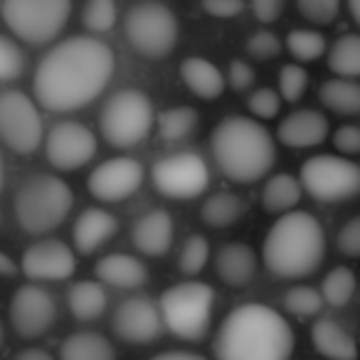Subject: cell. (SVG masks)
<instances>
[{"label": "cell", "mask_w": 360, "mask_h": 360, "mask_svg": "<svg viewBox=\"0 0 360 360\" xmlns=\"http://www.w3.org/2000/svg\"><path fill=\"white\" fill-rule=\"evenodd\" d=\"M114 67V50L106 42L91 35L67 37L37 65L32 77L35 101L52 114L82 109L106 89Z\"/></svg>", "instance_id": "6da1fadb"}, {"label": "cell", "mask_w": 360, "mask_h": 360, "mask_svg": "<svg viewBox=\"0 0 360 360\" xmlns=\"http://www.w3.org/2000/svg\"><path fill=\"white\" fill-rule=\"evenodd\" d=\"M212 350L217 360H289L294 330L271 306L242 304L225 316Z\"/></svg>", "instance_id": "7a4b0ae2"}, {"label": "cell", "mask_w": 360, "mask_h": 360, "mask_svg": "<svg viewBox=\"0 0 360 360\" xmlns=\"http://www.w3.org/2000/svg\"><path fill=\"white\" fill-rule=\"evenodd\" d=\"M212 158L232 183L250 186L264 178L276 160V141L264 124L250 116H227L212 129Z\"/></svg>", "instance_id": "3957f363"}, {"label": "cell", "mask_w": 360, "mask_h": 360, "mask_svg": "<svg viewBox=\"0 0 360 360\" xmlns=\"http://www.w3.org/2000/svg\"><path fill=\"white\" fill-rule=\"evenodd\" d=\"M326 255L323 225L311 212L291 210L269 227L262 262L276 279H304L319 271Z\"/></svg>", "instance_id": "277c9868"}, {"label": "cell", "mask_w": 360, "mask_h": 360, "mask_svg": "<svg viewBox=\"0 0 360 360\" xmlns=\"http://www.w3.org/2000/svg\"><path fill=\"white\" fill-rule=\"evenodd\" d=\"M75 207V193L70 183L57 175H32L18 188L13 210L15 220L27 235H45L62 225Z\"/></svg>", "instance_id": "5b68a950"}, {"label": "cell", "mask_w": 360, "mask_h": 360, "mask_svg": "<svg viewBox=\"0 0 360 360\" xmlns=\"http://www.w3.org/2000/svg\"><path fill=\"white\" fill-rule=\"evenodd\" d=\"M158 309L170 333L183 340H200L210 328L215 289L205 281H180L160 294Z\"/></svg>", "instance_id": "8992f818"}, {"label": "cell", "mask_w": 360, "mask_h": 360, "mask_svg": "<svg viewBox=\"0 0 360 360\" xmlns=\"http://www.w3.org/2000/svg\"><path fill=\"white\" fill-rule=\"evenodd\" d=\"M155 126L153 101L141 89H121L101 106V139L114 148H134L143 143Z\"/></svg>", "instance_id": "52a82bcc"}, {"label": "cell", "mask_w": 360, "mask_h": 360, "mask_svg": "<svg viewBox=\"0 0 360 360\" xmlns=\"http://www.w3.org/2000/svg\"><path fill=\"white\" fill-rule=\"evenodd\" d=\"M3 22L27 45H50L72 15V0H3Z\"/></svg>", "instance_id": "ba28073f"}, {"label": "cell", "mask_w": 360, "mask_h": 360, "mask_svg": "<svg viewBox=\"0 0 360 360\" xmlns=\"http://www.w3.org/2000/svg\"><path fill=\"white\" fill-rule=\"evenodd\" d=\"M124 32L129 45L148 60L168 57L178 45V18L160 0H141L126 13Z\"/></svg>", "instance_id": "9c48e42d"}, {"label": "cell", "mask_w": 360, "mask_h": 360, "mask_svg": "<svg viewBox=\"0 0 360 360\" xmlns=\"http://www.w3.org/2000/svg\"><path fill=\"white\" fill-rule=\"evenodd\" d=\"M299 180L319 202H343L360 195V165L348 155H314L301 165Z\"/></svg>", "instance_id": "30bf717a"}, {"label": "cell", "mask_w": 360, "mask_h": 360, "mask_svg": "<svg viewBox=\"0 0 360 360\" xmlns=\"http://www.w3.org/2000/svg\"><path fill=\"white\" fill-rule=\"evenodd\" d=\"M150 180L160 195L173 200H193L210 186V168L202 155L193 150H180L155 160L150 168Z\"/></svg>", "instance_id": "8fae6325"}, {"label": "cell", "mask_w": 360, "mask_h": 360, "mask_svg": "<svg viewBox=\"0 0 360 360\" xmlns=\"http://www.w3.org/2000/svg\"><path fill=\"white\" fill-rule=\"evenodd\" d=\"M0 139L20 155L35 153L42 146V116L37 101L18 89L0 91Z\"/></svg>", "instance_id": "7c38bea8"}, {"label": "cell", "mask_w": 360, "mask_h": 360, "mask_svg": "<svg viewBox=\"0 0 360 360\" xmlns=\"http://www.w3.org/2000/svg\"><path fill=\"white\" fill-rule=\"evenodd\" d=\"M96 136L79 121H60L45 139V155L50 165L62 173H72L96 155Z\"/></svg>", "instance_id": "4fadbf2b"}, {"label": "cell", "mask_w": 360, "mask_h": 360, "mask_svg": "<svg viewBox=\"0 0 360 360\" xmlns=\"http://www.w3.org/2000/svg\"><path fill=\"white\" fill-rule=\"evenodd\" d=\"M143 165L131 155H116L99 163L89 173L86 188L91 198L101 202H124L143 186Z\"/></svg>", "instance_id": "5bb4252c"}, {"label": "cell", "mask_w": 360, "mask_h": 360, "mask_svg": "<svg viewBox=\"0 0 360 360\" xmlns=\"http://www.w3.org/2000/svg\"><path fill=\"white\" fill-rule=\"evenodd\" d=\"M57 321V301L45 286L25 284L15 289L11 299V323L22 338H37L47 333Z\"/></svg>", "instance_id": "9a60e30c"}, {"label": "cell", "mask_w": 360, "mask_h": 360, "mask_svg": "<svg viewBox=\"0 0 360 360\" xmlns=\"http://www.w3.org/2000/svg\"><path fill=\"white\" fill-rule=\"evenodd\" d=\"M111 328H114L116 338H121L124 343L148 345L163 333L165 326L160 319L158 304H153L148 296H131L114 311Z\"/></svg>", "instance_id": "2e32d148"}, {"label": "cell", "mask_w": 360, "mask_h": 360, "mask_svg": "<svg viewBox=\"0 0 360 360\" xmlns=\"http://www.w3.org/2000/svg\"><path fill=\"white\" fill-rule=\"evenodd\" d=\"M20 269L35 284H42V281H65L75 276L77 257L65 242L42 240L25 250Z\"/></svg>", "instance_id": "e0dca14e"}, {"label": "cell", "mask_w": 360, "mask_h": 360, "mask_svg": "<svg viewBox=\"0 0 360 360\" xmlns=\"http://www.w3.org/2000/svg\"><path fill=\"white\" fill-rule=\"evenodd\" d=\"M328 119L316 109H299L279 121L276 139L286 148H314L328 139Z\"/></svg>", "instance_id": "ac0fdd59"}, {"label": "cell", "mask_w": 360, "mask_h": 360, "mask_svg": "<svg viewBox=\"0 0 360 360\" xmlns=\"http://www.w3.org/2000/svg\"><path fill=\"white\" fill-rule=\"evenodd\" d=\"M173 217L165 210H148L131 230L134 247L146 257H163L173 245Z\"/></svg>", "instance_id": "d6986e66"}, {"label": "cell", "mask_w": 360, "mask_h": 360, "mask_svg": "<svg viewBox=\"0 0 360 360\" xmlns=\"http://www.w3.org/2000/svg\"><path fill=\"white\" fill-rule=\"evenodd\" d=\"M215 271L222 284L232 289H245L257 274V255L245 242H227L215 255Z\"/></svg>", "instance_id": "ffe728a7"}, {"label": "cell", "mask_w": 360, "mask_h": 360, "mask_svg": "<svg viewBox=\"0 0 360 360\" xmlns=\"http://www.w3.org/2000/svg\"><path fill=\"white\" fill-rule=\"evenodd\" d=\"M119 230V222L109 210L101 207H89L77 217L75 227H72V242L79 255H94L101 245L111 240Z\"/></svg>", "instance_id": "44dd1931"}, {"label": "cell", "mask_w": 360, "mask_h": 360, "mask_svg": "<svg viewBox=\"0 0 360 360\" xmlns=\"http://www.w3.org/2000/svg\"><path fill=\"white\" fill-rule=\"evenodd\" d=\"M94 276L101 284L116 286V289H139L148 281V266L139 257L114 252V255H106L96 262Z\"/></svg>", "instance_id": "7402d4cb"}, {"label": "cell", "mask_w": 360, "mask_h": 360, "mask_svg": "<svg viewBox=\"0 0 360 360\" xmlns=\"http://www.w3.org/2000/svg\"><path fill=\"white\" fill-rule=\"evenodd\" d=\"M180 79L186 82V86L198 96V99L212 101L222 96L227 86L225 75L215 62L205 60V57H186L180 62Z\"/></svg>", "instance_id": "603a6c76"}, {"label": "cell", "mask_w": 360, "mask_h": 360, "mask_svg": "<svg viewBox=\"0 0 360 360\" xmlns=\"http://www.w3.org/2000/svg\"><path fill=\"white\" fill-rule=\"evenodd\" d=\"M311 343L328 360H358L355 338L333 319H319L311 326Z\"/></svg>", "instance_id": "cb8c5ba5"}, {"label": "cell", "mask_w": 360, "mask_h": 360, "mask_svg": "<svg viewBox=\"0 0 360 360\" xmlns=\"http://www.w3.org/2000/svg\"><path fill=\"white\" fill-rule=\"evenodd\" d=\"M60 360H116V350L101 333L77 330L62 340Z\"/></svg>", "instance_id": "d4e9b609"}, {"label": "cell", "mask_w": 360, "mask_h": 360, "mask_svg": "<svg viewBox=\"0 0 360 360\" xmlns=\"http://www.w3.org/2000/svg\"><path fill=\"white\" fill-rule=\"evenodd\" d=\"M301 180L291 173H276L264 183L262 191V205L271 215H286L291 212L301 200Z\"/></svg>", "instance_id": "484cf974"}, {"label": "cell", "mask_w": 360, "mask_h": 360, "mask_svg": "<svg viewBox=\"0 0 360 360\" xmlns=\"http://www.w3.org/2000/svg\"><path fill=\"white\" fill-rule=\"evenodd\" d=\"M67 306H70V314L77 321L99 319L106 309V291L101 286V281L84 279L72 284L70 294H67Z\"/></svg>", "instance_id": "4316f807"}, {"label": "cell", "mask_w": 360, "mask_h": 360, "mask_svg": "<svg viewBox=\"0 0 360 360\" xmlns=\"http://www.w3.org/2000/svg\"><path fill=\"white\" fill-rule=\"evenodd\" d=\"M319 99L326 109L335 111L340 116H355L360 114V82L335 77L321 84Z\"/></svg>", "instance_id": "83f0119b"}, {"label": "cell", "mask_w": 360, "mask_h": 360, "mask_svg": "<svg viewBox=\"0 0 360 360\" xmlns=\"http://www.w3.org/2000/svg\"><path fill=\"white\" fill-rule=\"evenodd\" d=\"M247 212V202L240 195L230 191H220L215 195H210L200 207V217L207 227H215V230H225L232 227L242 215Z\"/></svg>", "instance_id": "f1b7e54d"}, {"label": "cell", "mask_w": 360, "mask_h": 360, "mask_svg": "<svg viewBox=\"0 0 360 360\" xmlns=\"http://www.w3.org/2000/svg\"><path fill=\"white\" fill-rule=\"evenodd\" d=\"M198 121L200 116L193 106H173L155 116V134L163 143H178L195 134Z\"/></svg>", "instance_id": "f546056e"}, {"label": "cell", "mask_w": 360, "mask_h": 360, "mask_svg": "<svg viewBox=\"0 0 360 360\" xmlns=\"http://www.w3.org/2000/svg\"><path fill=\"white\" fill-rule=\"evenodd\" d=\"M328 70L345 79L360 77V35L345 32L330 45L328 50Z\"/></svg>", "instance_id": "4dcf8cb0"}, {"label": "cell", "mask_w": 360, "mask_h": 360, "mask_svg": "<svg viewBox=\"0 0 360 360\" xmlns=\"http://www.w3.org/2000/svg\"><path fill=\"white\" fill-rule=\"evenodd\" d=\"M355 294V274L350 266H335L321 281V296L328 306L343 309Z\"/></svg>", "instance_id": "1f68e13d"}, {"label": "cell", "mask_w": 360, "mask_h": 360, "mask_svg": "<svg viewBox=\"0 0 360 360\" xmlns=\"http://www.w3.org/2000/svg\"><path fill=\"white\" fill-rule=\"evenodd\" d=\"M286 50L296 62H316L326 52V37L319 30H291L286 35Z\"/></svg>", "instance_id": "d6a6232c"}, {"label": "cell", "mask_w": 360, "mask_h": 360, "mask_svg": "<svg viewBox=\"0 0 360 360\" xmlns=\"http://www.w3.org/2000/svg\"><path fill=\"white\" fill-rule=\"evenodd\" d=\"M323 296L314 286H294L284 294V309L296 319H314L323 309Z\"/></svg>", "instance_id": "836d02e7"}, {"label": "cell", "mask_w": 360, "mask_h": 360, "mask_svg": "<svg viewBox=\"0 0 360 360\" xmlns=\"http://www.w3.org/2000/svg\"><path fill=\"white\" fill-rule=\"evenodd\" d=\"M207 259H210V245H207V237L191 235L186 242H183V247H180L178 269L186 276H195L207 266Z\"/></svg>", "instance_id": "e575fe53"}, {"label": "cell", "mask_w": 360, "mask_h": 360, "mask_svg": "<svg viewBox=\"0 0 360 360\" xmlns=\"http://www.w3.org/2000/svg\"><path fill=\"white\" fill-rule=\"evenodd\" d=\"M116 18H119V8H116V0H86L84 13H82V20H84L86 30L89 32H104L114 30Z\"/></svg>", "instance_id": "d590c367"}, {"label": "cell", "mask_w": 360, "mask_h": 360, "mask_svg": "<svg viewBox=\"0 0 360 360\" xmlns=\"http://www.w3.org/2000/svg\"><path fill=\"white\" fill-rule=\"evenodd\" d=\"M309 89V72L301 65L291 62V65H284L279 70V94L284 101H299L301 96Z\"/></svg>", "instance_id": "8d00e7d4"}, {"label": "cell", "mask_w": 360, "mask_h": 360, "mask_svg": "<svg viewBox=\"0 0 360 360\" xmlns=\"http://www.w3.org/2000/svg\"><path fill=\"white\" fill-rule=\"evenodd\" d=\"M25 72V55L11 37L0 35V82H13Z\"/></svg>", "instance_id": "74e56055"}, {"label": "cell", "mask_w": 360, "mask_h": 360, "mask_svg": "<svg viewBox=\"0 0 360 360\" xmlns=\"http://www.w3.org/2000/svg\"><path fill=\"white\" fill-rule=\"evenodd\" d=\"M296 11L314 25H330L340 13V0H296Z\"/></svg>", "instance_id": "f35d334b"}, {"label": "cell", "mask_w": 360, "mask_h": 360, "mask_svg": "<svg viewBox=\"0 0 360 360\" xmlns=\"http://www.w3.org/2000/svg\"><path fill=\"white\" fill-rule=\"evenodd\" d=\"M281 94L274 89H257L252 91L250 101H247V106H250V114L255 116L257 121H271L279 116V109H281Z\"/></svg>", "instance_id": "ab89813d"}, {"label": "cell", "mask_w": 360, "mask_h": 360, "mask_svg": "<svg viewBox=\"0 0 360 360\" xmlns=\"http://www.w3.org/2000/svg\"><path fill=\"white\" fill-rule=\"evenodd\" d=\"M247 52H250L252 60H274L281 52V40L271 30H259L247 40Z\"/></svg>", "instance_id": "60d3db41"}, {"label": "cell", "mask_w": 360, "mask_h": 360, "mask_svg": "<svg viewBox=\"0 0 360 360\" xmlns=\"http://www.w3.org/2000/svg\"><path fill=\"white\" fill-rule=\"evenodd\" d=\"M335 247H338L340 255L360 259V215L350 217V220L340 227L338 237H335Z\"/></svg>", "instance_id": "b9f144b4"}, {"label": "cell", "mask_w": 360, "mask_h": 360, "mask_svg": "<svg viewBox=\"0 0 360 360\" xmlns=\"http://www.w3.org/2000/svg\"><path fill=\"white\" fill-rule=\"evenodd\" d=\"M225 79L235 91H245L255 84V67L245 60H232L230 67H227Z\"/></svg>", "instance_id": "7bdbcfd3"}, {"label": "cell", "mask_w": 360, "mask_h": 360, "mask_svg": "<svg viewBox=\"0 0 360 360\" xmlns=\"http://www.w3.org/2000/svg\"><path fill=\"white\" fill-rule=\"evenodd\" d=\"M333 146L340 155L360 153V129L353 124L338 126V129L333 131Z\"/></svg>", "instance_id": "ee69618b"}, {"label": "cell", "mask_w": 360, "mask_h": 360, "mask_svg": "<svg viewBox=\"0 0 360 360\" xmlns=\"http://www.w3.org/2000/svg\"><path fill=\"white\" fill-rule=\"evenodd\" d=\"M200 6L207 15L230 20V18H237L245 11V0H200Z\"/></svg>", "instance_id": "f6af8a7d"}, {"label": "cell", "mask_w": 360, "mask_h": 360, "mask_svg": "<svg viewBox=\"0 0 360 360\" xmlns=\"http://www.w3.org/2000/svg\"><path fill=\"white\" fill-rule=\"evenodd\" d=\"M250 6L259 22H274L284 13L286 0H250Z\"/></svg>", "instance_id": "bcb514c9"}, {"label": "cell", "mask_w": 360, "mask_h": 360, "mask_svg": "<svg viewBox=\"0 0 360 360\" xmlns=\"http://www.w3.org/2000/svg\"><path fill=\"white\" fill-rule=\"evenodd\" d=\"M150 360H207L198 353H191V350H165V353L153 355Z\"/></svg>", "instance_id": "7dc6e473"}, {"label": "cell", "mask_w": 360, "mask_h": 360, "mask_svg": "<svg viewBox=\"0 0 360 360\" xmlns=\"http://www.w3.org/2000/svg\"><path fill=\"white\" fill-rule=\"evenodd\" d=\"M20 271V266L15 264V259L6 255V252H0V279H11Z\"/></svg>", "instance_id": "c3c4849f"}, {"label": "cell", "mask_w": 360, "mask_h": 360, "mask_svg": "<svg viewBox=\"0 0 360 360\" xmlns=\"http://www.w3.org/2000/svg\"><path fill=\"white\" fill-rule=\"evenodd\" d=\"M15 360H55V358L42 348H25L15 355Z\"/></svg>", "instance_id": "681fc988"}, {"label": "cell", "mask_w": 360, "mask_h": 360, "mask_svg": "<svg viewBox=\"0 0 360 360\" xmlns=\"http://www.w3.org/2000/svg\"><path fill=\"white\" fill-rule=\"evenodd\" d=\"M348 11H350V18H353L360 27V0H348Z\"/></svg>", "instance_id": "f907efd6"}, {"label": "cell", "mask_w": 360, "mask_h": 360, "mask_svg": "<svg viewBox=\"0 0 360 360\" xmlns=\"http://www.w3.org/2000/svg\"><path fill=\"white\" fill-rule=\"evenodd\" d=\"M6 188V163H3V155H0V193Z\"/></svg>", "instance_id": "816d5d0a"}, {"label": "cell", "mask_w": 360, "mask_h": 360, "mask_svg": "<svg viewBox=\"0 0 360 360\" xmlns=\"http://www.w3.org/2000/svg\"><path fill=\"white\" fill-rule=\"evenodd\" d=\"M0 345H3V323H0Z\"/></svg>", "instance_id": "f5cc1de1"}, {"label": "cell", "mask_w": 360, "mask_h": 360, "mask_svg": "<svg viewBox=\"0 0 360 360\" xmlns=\"http://www.w3.org/2000/svg\"><path fill=\"white\" fill-rule=\"evenodd\" d=\"M0 222H3V215H0Z\"/></svg>", "instance_id": "db71d44e"}]
</instances>
